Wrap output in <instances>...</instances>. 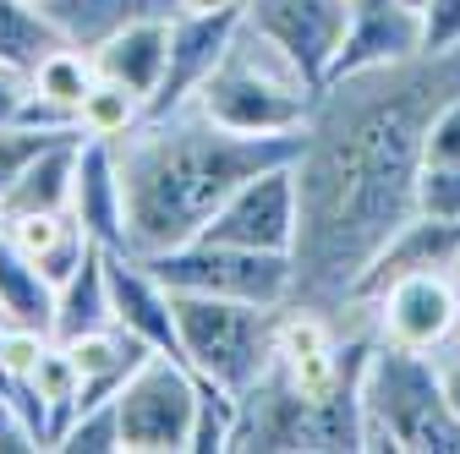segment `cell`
Returning <instances> with one entry per match:
<instances>
[{
    "label": "cell",
    "mask_w": 460,
    "mask_h": 454,
    "mask_svg": "<svg viewBox=\"0 0 460 454\" xmlns=\"http://www.w3.org/2000/svg\"><path fill=\"white\" fill-rule=\"evenodd\" d=\"M460 93V49H428L394 66L329 77L296 153V307L340 312L367 263L417 214L428 127Z\"/></svg>",
    "instance_id": "obj_1"
},
{
    "label": "cell",
    "mask_w": 460,
    "mask_h": 454,
    "mask_svg": "<svg viewBox=\"0 0 460 454\" xmlns=\"http://www.w3.org/2000/svg\"><path fill=\"white\" fill-rule=\"evenodd\" d=\"M115 170L127 197V252L154 258L208 231L214 208L269 164H291L302 132L252 137L208 121L203 109L143 116L127 137H115Z\"/></svg>",
    "instance_id": "obj_2"
},
{
    "label": "cell",
    "mask_w": 460,
    "mask_h": 454,
    "mask_svg": "<svg viewBox=\"0 0 460 454\" xmlns=\"http://www.w3.org/2000/svg\"><path fill=\"white\" fill-rule=\"evenodd\" d=\"M313 104H318V83L274 39H263L247 22L225 44L219 66L208 72V83L192 99V109H203L208 121H219L230 132H252V137L302 132Z\"/></svg>",
    "instance_id": "obj_3"
},
{
    "label": "cell",
    "mask_w": 460,
    "mask_h": 454,
    "mask_svg": "<svg viewBox=\"0 0 460 454\" xmlns=\"http://www.w3.org/2000/svg\"><path fill=\"white\" fill-rule=\"evenodd\" d=\"M362 449L460 454V416L444 394L438 356L373 339L367 367H362Z\"/></svg>",
    "instance_id": "obj_4"
},
{
    "label": "cell",
    "mask_w": 460,
    "mask_h": 454,
    "mask_svg": "<svg viewBox=\"0 0 460 454\" xmlns=\"http://www.w3.org/2000/svg\"><path fill=\"white\" fill-rule=\"evenodd\" d=\"M176 296V291H170ZM285 307H258V301H225V296H176V339L181 362L225 389H247L269 356L279 334Z\"/></svg>",
    "instance_id": "obj_5"
},
{
    "label": "cell",
    "mask_w": 460,
    "mask_h": 454,
    "mask_svg": "<svg viewBox=\"0 0 460 454\" xmlns=\"http://www.w3.org/2000/svg\"><path fill=\"white\" fill-rule=\"evenodd\" d=\"M143 263L176 296H225V301H258V307H291L296 296L291 252H252V247H230L214 236H192Z\"/></svg>",
    "instance_id": "obj_6"
},
{
    "label": "cell",
    "mask_w": 460,
    "mask_h": 454,
    "mask_svg": "<svg viewBox=\"0 0 460 454\" xmlns=\"http://www.w3.org/2000/svg\"><path fill=\"white\" fill-rule=\"evenodd\" d=\"M127 454H192L198 372L176 351H148L137 372L115 389Z\"/></svg>",
    "instance_id": "obj_7"
},
{
    "label": "cell",
    "mask_w": 460,
    "mask_h": 454,
    "mask_svg": "<svg viewBox=\"0 0 460 454\" xmlns=\"http://www.w3.org/2000/svg\"><path fill=\"white\" fill-rule=\"evenodd\" d=\"M345 307H357L373 339H384V345L422 351V356H449L460 345V268L406 274L373 291L367 301H345Z\"/></svg>",
    "instance_id": "obj_8"
},
{
    "label": "cell",
    "mask_w": 460,
    "mask_h": 454,
    "mask_svg": "<svg viewBox=\"0 0 460 454\" xmlns=\"http://www.w3.org/2000/svg\"><path fill=\"white\" fill-rule=\"evenodd\" d=\"M296 224H302V197H296V159H291L242 181L214 208L203 236L252 247V252H296Z\"/></svg>",
    "instance_id": "obj_9"
},
{
    "label": "cell",
    "mask_w": 460,
    "mask_h": 454,
    "mask_svg": "<svg viewBox=\"0 0 460 454\" xmlns=\"http://www.w3.org/2000/svg\"><path fill=\"white\" fill-rule=\"evenodd\" d=\"M242 22L274 39L291 61L323 88L334 72V55L345 44L351 0H242Z\"/></svg>",
    "instance_id": "obj_10"
},
{
    "label": "cell",
    "mask_w": 460,
    "mask_h": 454,
    "mask_svg": "<svg viewBox=\"0 0 460 454\" xmlns=\"http://www.w3.org/2000/svg\"><path fill=\"white\" fill-rule=\"evenodd\" d=\"M242 28V6L230 12H176L170 17V61H164V83L148 99V116H170L187 109L198 99V88L208 83V72L219 66L225 44Z\"/></svg>",
    "instance_id": "obj_11"
},
{
    "label": "cell",
    "mask_w": 460,
    "mask_h": 454,
    "mask_svg": "<svg viewBox=\"0 0 460 454\" xmlns=\"http://www.w3.org/2000/svg\"><path fill=\"white\" fill-rule=\"evenodd\" d=\"M411 55H428L417 6H406V0H351V22H345V44L329 77L394 66V61H411Z\"/></svg>",
    "instance_id": "obj_12"
},
{
    "label": "cell",
    "mask_w": 460,
    "mask_h": 454,
    "mask_svg": "<svg viewBox=\"0 0 460 454\" xmlns=\"http://www.w3.org/2000/svg\"><path fill=\"white\" fill-rule=\"evenodd\" d=\"M104 268H110L115 323H121L127 334H137L143 345L181 356V339H176V296H170L164 279L137 252H127V247H104Z\"/></svg>",
    "instance_id": "obj_13"
},
{
    "label": "cell",
    "mask_w": 460,
    "mask_h": 454,
    "mask_svg": "<svg viewBox=\"0 0 460 454\" xmlns=\"http://www.w3.org/2000/svg\"><path fill=\"white\" fill-rule=\"evenodd\" d=\"M422 268H460V224L455 219L411 214L389 236V247L367 263V274H362V285H357L351 301H367L373 291L394 285V279H406V274H422Z\"/></svg>",
    "instance_id": "obj_14"
},
{
    "label": "cell",
    "mask_w": 460,
    "mask_h": 454,
    "mask_svg": "<svg viewBox=\"0 0 460 454\" xmlns=\"http://www.w3.org/2000/svg\"><path fill=\"white\" fill-rule=\"evenodd\" d=\"M164 61H170V17H137V22H127L121 33H110L93 49V72L104 83L132 88L143 104L159 93Z\"/></svg>",
    "instance_id": "obj_15"
},
{
    "label": "cell",
    "mask_w": 460,
    "mask_h": 454,
    "mask_svg": "<svg viewBox=\"0 0 460 454\" xmlns=\"http://www.w3.org/2000/svg\"><path fill=\"white\" fill-rule=\"evenodd\" d=\"M72 214L99 247H127V197H121V170L115 148L104 137H83L77 159V187H72Z\"/></svg>",
    "instance_id": "obj_16"
},
{
    "label": "cell",
    "mask_w": 460,
    "mask_h": 454,
    "mask_svg": "<svg viewBox=\"0 0 460 454\" xmlns=\"http://www.w3.org/2000/svg\"><path fill=\"white\" fill-rule=\"evenodd\" d=\"M77 159H83V132L49 137L28 164L22 176L0 192V219H22V214H55L72 208V187H77Z\"/></svg>",
    "instance_id": "obj_17"
},
{
    "label": "cell",
    "mask_w": 460,
    "mask_h": 454,
    "mask_svg": "<svg viewBox=\"0 0 460 454\" xmlns=\"http://www.w3.org/2000/svg\"><path fill=\"white\" fill-rule=\"evenodd\" d=\"M6 224V236L55 279V291L66 285V279L77 274V263L99 247L88 231H83V219L72 208H55V214H22V219H0Z\"/></svg>",
    "instance_id": "obj_18"
},
{
    "label": "cell",
    "mask_w": 460,
    "mask_h": 454,
    "mask_svg": "<svg viewBox=\"0 0 460 454\" xmlns=\"http://www.w3.org/2000/svg\"><path fill=\"white\" fill-rule=\"evenodd\" d=\"M0 318L55 334V279L6 236V224H0Z\"/></svg>",
    "instance_id": "obj_19"
},
{
    "label": "cell",
    "mask_w": 460,
    "mask_h": 454,
    "mask_svg": "<svg viewBox=\"0 0 460 454\" xmlns=\"http://www.w3.org/2000/svg\"><path fill=\"white\" fill-rule=\"evenodd\" d=\"M115 323V301H110V268H104V247H93L77 274L55 291V339H77L88 328H110Z\"/></svg>",
    "instance_id": "obj_20"
},
{
    "label": "cell",
    "mask_w": 460,
    "mask_h": 454,
    "mask_svg": "<svg viewBox=\"0 0 460 454\" xmlns=\"http://www.w3.org/2000/svg\"><path fill=\"white\" fill-rule=\"evenodd\" d=\"M49 49H61V33L44 22L33 0H0V66L33 72Z\"/></svg>",
    "instance_id": "obj_21"
},
{
    "label": "cell",
    "mask_w": 460,
    "mask_h": 454,
    "mask_svg": "<svg viewBox=\"0 0 460 454\" xmlns=\"http://www.w3.org/2000/svg\"><path fill=\"white\" fill-rule=\"evenodd\" d=\"M93 55L88 49H72V44H61V49H49L44 61L28 72V83H33V93H44L49 104H61V109H83V99H88V88H93Z\"/></svg>",
    "instance_id": "obj_22"
},
{
    "label": "cell",
    "mask_w": 460,
    "mask_h": 454,
    "mask_svg": "<svg viewBox=\"0 0 460 454\" xmlns=\"http://www.w3.org/2000/svg\"><path fill=\"white\" fill-rule=\"evenodd\" d=\"M143 116H148V104H143L132 88L93 77V88H88V99H83V109H77V127H83V137L115 143V137H127Z\"/></svg>",
    "instance_id": "obj_23"
},
{
    "label": "cell",
    "mask_w": 460,
    "mask_h": 454,
    "mask_svg": "<svg viewBox=\"0 0 460 454\" xmlns=\"http://www.w3.org/2000/svg\"><path fill=\"white\" fill-rule=\"evenodd\" d=\"M55 449L61 454H127V438H121V411H115V394L110 400H93L83 406L61 432H55Z\"/></svg>",
    "instance_id": "obj_24"
},
{
    "label": "cell",
    "mask_w": 460,
    "mask_h": 454,
    "mask_svg": "<svg viewBox=\"0 0 460 454\" xmlns=\"http://www.w3.org/2000/svg\"><path fill=\"white\" fill-rule=\"evenodd\" d=\"M236 438V389H225L198 372V422H192V454H225Z\"/></svg>",
    "instance_id": "obj_25"
},
{
    "label": "cell",
    "mask_w": 460,
    "mask_h": 454,
    "mask_svg": "<svg viewBox=\"0 0 460 454\" xmlns=\"http://www.w3.org/2000/svg\"><path fill=\"white\" fill-rule=\"evenodd\" d=\"M417 214L460 224V164H422V176H417Z\"/></svg>",
    "instance_id": "obj_26"
},
{
    "label": "cell",
    "mask_w": 460,
    "mask_h": 454,
    "mask_svg": "<svg viewBox=\"0 0 460 454\" xmlns=\"http://www.w3.org/2000/svg\"><path fill=\"white\" fill-rule=\"evenodd\" d=\"M49 137H66V132H28V127H0V192H6L17 176H22V164L49 143Z\"/></svg>",
    "instance_id": "obj_27"
},
{
    "label": "cell",
    "mask_w": 460,
    "mask_h": 454,
    "mask_svg": "<svg viewBox=\"0 0 460 454\" xmlns=\"http://www.w3.org/2000/svg\"><path fill=\"white\" fill-rule=\"evenodd\" d=\"M422 44L438 49H460V0H422Z\"/></svg>",
    "instance_id": "obj_28"
},
{
    "label": "cell",
    "mask_w": 460,
    "mask_h": 454,
    "mask_svg": "<svg viewBox=\"0 0 460 454\" xmlns=\"http://www.w3.org/2000/svg\"><path fill=\"white\" fill-rule=\"evenodd\" d=\"M28 99V72L0 66V127H17V109Z\"/></svg>",
    "instance_id": "obj_29"
},
{
    "label": "cell",
    "mask_w": 460,
    "mask_h": 454,
    "mask_svg": "<svg viewBox=\"0 0 460 454\" xmlns=\"http://www.w3.org/2000/svg\"><path fill=\"white\" fill-rule=\"evenodd\" d=\"M438 372H444V394H449V406H455V416H460V351L438 356Z\"/></svg>",
    "instance_id": "obj_30"
},
{
    "label": "cell",
    "mask_w": 460,
    "mask_h": 454,
    "mask_svg": "<svg viewBox=\"0 0 460 454\" xmlns=\"http://www.w3.org/2000/svg\"><path fill=\"white\" fill-rule=\"evenodd\" d=\"M242 0H176V12H230Z\"/></svg>",
    "instance_id": "obj_31"
},
{
    "label": "cell",
    "mask_w": 460,
    "mask_h": 454,
    "mask_svg": "<svg viewBox=\"0 0 460 454\" xmlns=\"http://www.w3.org/2000/svg\"><path fill=\"white\" fill-rule=\"evenodd\" d=\"M406 6H417V12H422V0H406Z\"/></svg>",
    "instance_id": "obj_32"
},
{
    "label": "cell",
    "mask_w": 460,
    "mask_h": 454,
    "mask_svg": "<svg viewBox=\"0 0 460 454\" xmlns=\"http://www.w3.org/2000/svg\"><path fill=\"white\" fill-rule=\"evenodd\" d=\"M33 6H39V0H33Z\"/></svg>",
    "instance_id": "obj_33"
},
{
    "label": "cell",
    "mask_w": 460,
    "mask_h": 454,
    "mask_svg": "<svg viewBox=\"0 0 460 454\" xmlns=\"http://www.w3.org/2000/svg\"><path fill=\"white\" fill-rule=\"evenodd\" d=\"M455 351H460V345H455Z\"/></svg>",
    "instance_id": "obj_34"
}]
</instances>
